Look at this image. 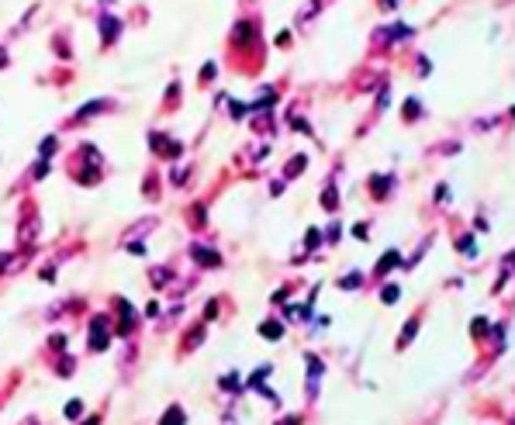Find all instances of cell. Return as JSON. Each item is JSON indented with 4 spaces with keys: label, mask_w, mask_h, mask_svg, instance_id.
I'll list each match as a JSON object with an SVG mask.
<instances>
[{
    "label": "cell",
    "mask_w": 515,
    "mask_h": 425,
    "mask_svg": "<svg viewBox=\"0 0 515 425\" xmlns=\"http://www.w3.org/2000/svg\"><path fill=\"white\" fill-rule=\"evenodd\" d=\"M194 259H201V263H208V266H218V263H221L218 252H208V249H201V245H194Z\"/></svg>",
    "instance_id": "6da1fadb"
},
{
    "label": "cell",
    "mask_w": 515,
    "mask_h": 425,
    "mask_svg": "<svg viewBox=\"0 0 515 425\" xmlns=\"http://www.w3.org/2000/svg\"><path fill=\"white\" fill-rule=\"evenodd\" d=\"M104 325H107L104 318L93 322V332H97V335H93V349H104V342H107V339H104Z\"/></svg>",
    "instance_id": "7a4b0ae2"
},
{
    "label": "cell",
    "mask_w": 515,
    "mask_h": 425,
    "mask_svg": "<svg viewBox=\"0 0 515 425\" xmlns=\"http://www.w3.org/2000/svg\"><path fill=\"white\" fill-rule=\"evenodd\" d=\"M163 425H183V411H180V408H173V411L163 418Z\"/></svg>",
    "instance_id": "3957f363"
},
{
    "label": "cell",
    "mask_w": 515,
    "mask_h": 425,
    "mask_svg": "<svg viewBox=\"0 0 515 425\" xmlns=\"http://www.w3.org/2000/svg\"><path fill=\"white\" fill-rule=\"evenodd\" d=\"M280 332H284V329H280L277 322H267V325H263V335H267V339H277Z\"/></svg>",
    "instance_id": "277c9868"
},
{
    "label": "cell",
    "mask_w": 515,
    "mask_h": 425,
    "mask_svg": "<svg viewBox=\"0 0 515 425\" xmlns=\"http://www.w3.org/2000/svg\"><path fill=\"white\" fill-rule=\"evenodd\" d=\"M80 411H83L80 401H69V404H66V415H69V418H80Z\"/></svg>",
    "instance_id": "5b68a950"
},
{
    "label": "cell",
    "mask_w": 515,
    "mask_h": 425,
    "mask_svg": "<svg viewBox=\"0 0 515 425\" xmlns=\"http://www.w3.org/2000/svg\"><path fill=\"white\" fill-rule=\"evenodd\" d=\"M301 166H304V156H294V163L287 166V177H294V173H301Z\"/></svg>",
    "instance_id": "8992f818"
},
{
    "label": "cell",
    "mask_w": 515,
    "mask_h": 425,
    "mask_svg": "<svg viewBox=\"0 0 515 425\" xmlns=\"http://www.w3.org/2000/svg\"><path fill=\"white\" fill-rule=\"evenodd\" d=\"M394 263H398V252H388V256L380 259V270H388V266H394Z\"/></svg>",
    "instance_id": "52a82bcc"
},
{
    "label": "cell",
    "mask_w": 515,
    "mask_h": 425,
    "mask_svg": "<svg viewBox=\"0 0 515 425\" xmlns=\"http://www.w3.org/2000/svg\"><path fill=\"white\" fill-rule=\"evenodd\" d=\"M415 325H419V322H408V329H405V335H401V346H405V342L415 335Z\"/></svg>",
    "instance_id": "ba28073f"
},
{
    "label": "cell",
    "mask_w": 515,
    "mask_h": 425,
    "mask_svg": "<svg viewBox=\"0 0 515 425\" xmlns=\"http://www.w3.org/2000/svg\"><path fill=\"white\" fill-rule=\"evenodd\" d=\"M384 301H388V304L398 301V287H384Z\"/></svg>",
    "instance_id": "9c48e42d"
},
{
    "label": "cell",
    "mask_w": 515,
    "mask_h": 425,
    "mask_svg": "<svg viewBox=\"0 0 515 425\" xmlns=\"http://www.w3.org/2000/svg\"><path fill=\"white\" fill-rule=\"evenodd\" d=\"M356 284H360V273H353V276H346V280H342V287H356Z\"/></svg>",
    "instance_id": "30bf717a"
}]
</instances>
